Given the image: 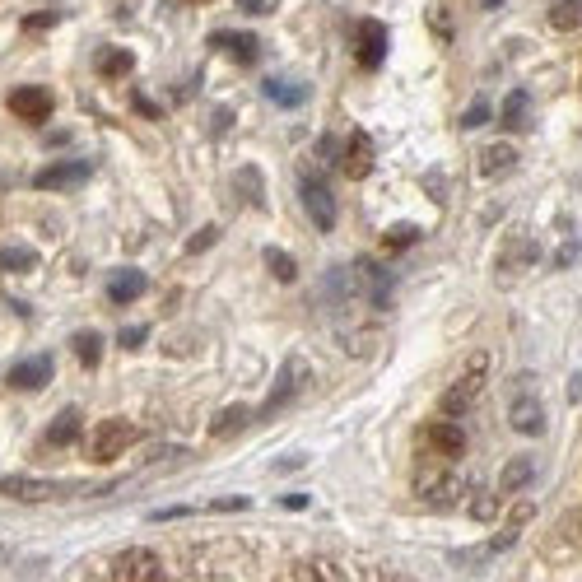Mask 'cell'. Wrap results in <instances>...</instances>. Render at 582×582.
<instances>
[{
    "label": "cell",
    "mask_w": 582,
    "mask_h": 582,
    "mask_svg": "<svg viewBox=\"0 0 582 582\" xmlns=\"http://www.w3.org/2000/svg\"><path fill=\"white\" fill-rule=\"evenodd\" d=\"M159 582H168V578H159Z\"/></svg>",
    "instance_id": "obj_49"
},
{
    "label": "cell",
    "mask_w": 582,
    "mask_h": 582,
    "mask_svg": "<svg viewBox=\"0 0 582 582\" xmlns=\"http://www.w3.org/2000/svg\"><path fill=\"white\" fill-rule=\"evenodd\" d=\"M485 378H489V354H471L466 359V368H461V378L452 382L443 392V401H438V410H443L447 420H457V415H466V410L475 406V396L485 392Z\"/></svg>",
    "instance_id": "obj_1"
},
{
    "label": "cell",
    "mask_w": 582,
    "mask_h": 582,
    "mask_svg": "<svg viewBox=\"0 0 582 582\" xmlns=\"http://www.w3.org/2000/svg\"><path fill=\"white\" fill-rule=\"evenodd\" d=\"M191 5H205V0H191Z\"/></svg>",
    "instance_id": "obj_47"
},
{
    "label": "cell",
    "mask_w": 582,
    "mask_h": 582,
    "mask_svg": "<svg viewBox=\"0 0 582 582\" xmlns=\"http://www.w3.org/2000/svg\"><path fill=\"white\" fill-rule=\"evenodd\" d=\"M415 438H420L424 452H434V457H443V461H452V457H461V452H466V429H461L457 420H447V415L420 424V434H415Z\"/></svg>",
    "instance_id": "obj_3"
},
{
    "label": "cell",
    "mask_w": 582,
    "mask_h": 582,
    "mask_svg": "<svg viewBox=\"0 0 582 582\" xmlns=\"http://www.w3.org/2000/svg\"><path fill=\"white\" fill-rule=\"evenodd\" d=\"M89 163L75 159V163H52V168H38V177H33V187L42 191H70V187H80V182H89Z\"/></svg>",
    "instance_id": "obj_10"
},
{
    "label": "cell",
    "mask_w": 582,
    "mask_h": 582,
    "mask_svg": "<svg viewBox=\"0 0 582 582\" xmlns=\"http://www.w3.org/2000/svg\"><path fill=\"white\" fill-rule=\"evenodd\" d=\"M33 261H38L33 247H0V271H33Z\"/></svg>",
    "instance_id": "obj_30"
},
{
    "label": "cell",
    "mask_w": 582,
    "mask_h": 582,
    "mask_svg": "<svg viewBox=\"0 0 582 582\" xmlns=\"http://www.w3.org/2000/svg\"><path fill=\"white\" fill-rule=\"evenodd\" d=\"M210 47L233 56L238 66H252V61H257V38H247V33H224V28H219V33H210Z\"/></svg>",
    "instance_id": "obj_17"
},
{
    "label": "cell",
    "mask_w": 582,
    "mask_h": 582,
    "mask_svg": "<svg viewBox=\"0 0 582 582\" xmlns=\"http://www.w3.org/2000/svg\"><path fill=\"white\" fill-rule=\"evenodd\" d=\"M131 108H136L140 117H163V112H159V103H154V98H149V94H136V98H131Z\"/></svg>",
    "instance_id": "obj_39"
},
{
    "label": "cell",
    "mask_w": 582,
    "mask_h": 582,
    "mask_svg": "<svg viewBox=\"0 0 582 582\" xmlns=\"http://www.w3.org/2000/svg\"><path fill=\"white\" fill-rule=\"evenodd\" d=\"M536 517V503H517L513 513H508V522H503V531L489 541V555H503V550H513V541L527 531V522Z\"/></svg>",
    "instance_id": "obj_16"
},
{
    "label": "cell",
    "mask_w": 582,
    "mask_h": 582,
    "mask_svg": "<svg viewBox=\"0 0 582 582\" xmlns=\"http://www.w3.org/2000/svg\"><path fill=\"white\" fill-rule=\"evenodd\" d=\"M527 112H531V98L522 94V89H513V94H508V103H503V126H508V131H517V126L527 122Z\"/></svg>",
    "instance_id": "obj_31"
},
{
    "label": "cell",
    "mask_w": 582,
    "mask_h": 582,
    "mask_svg": "<svg viewBox=\"0 0 582 582\" xmlns=\"http://www.w3.org/2000/svg\"><path fill=\"white\" fill-rule=\"evenodd\" d=\"M294 582H340L336 564H326V559H303L294 569Z\"/></svg>",
    "instance_id": "obj_27"
},
{
    "label": "cell",
    "mask_w": 582,
    "mask_h": 582,
    "mask_svg": "<svg viewBox=\"0 0 582 582\" xmlns=\"http://www.w3.org/2000/svg\"><path fill=\"white\" fill-rule=\"evenodd\" d=\"M5 108L19 117V122H28V126H42L47 117H52V108H56V98H52V89H38V84H19V89H10V98H5Z\"/></svg>",
    "instance_id": "obj_5"
},
{
    "label": "cell",
    "mask_w": 582,
    "mask_h": 582,
    "mask_svg": "<svg viewBox=\"0 0 582 582\" xmlns=\"http://www.w3.org/2000/svg\"><path fill=\"white\" fill-rule=\"evenodd\" d=\"M354 285H359V294L368 298V303H378V308H387L396 294V275L382 266V261L364 257L359 266H354Z\"/></svg>",
    "instance_id": "obj_6"
},
{
    "label": "cell",
    "mask_w": 582,
    "mask_h": 582,
    "mask_svg": "<svg viewBox=\"0 0 582 582\" xmlns=\"http://www.w3.org/2000/svg\"><path fill=\"white\" fill-rule=\"evenodd\" d=\"M480 122H489V103H485V98H475L471 108H466V117H461V126H480Z\"/></svg>",
    "instance_id": "obj_37"
},
{
    "label": "cell",
    "mask_w": 582,
    "mask_h": 582,
    "mask_svg": "<svg viewBox=\"0 0 582 582\" xmlns=\"http://www.w3.org/2000/svg\"><path fill=\"white\" fill-rule=\"evenodd\" d=\"M420 238V229H410V224H396V229L382 233V252H401V247H410Z\"/></svg>",
    "instance_id": "obj_34"
},
{
    "label": "cell",
    "mask_w": 582,
    "mask_h": 582,
    "mask_svg": "<svg viewBox=\"0 0 582 582\" xmlns=\"http://www.w3.org/2000/svg\"><path fill=\"white\" fill-rule=\"evenodd\" d=\"M163 578V564L154 550H126L117 555V582H159Z\"/></svg>",
    "instance_id": "obj_11"
},
{
    "label": "cell",
    "mask_w": 582,
    "mask_h": 582,
    "mask_svg": "<svg viewBox=\"0 0 582 582\" xmlns=\"http://www.w3.org/2000/svg\"><path fill=\"white\" fill-rule=\"evenodd\" d=\"M298 196H303V210H308L312 229L317 233L336 229V191L326 187L322 177H303V182H298Z\"/></svg>",
    "instance_id": "obj_4"
},
{
    "label": "cell",
    "mask_w": 582,
    "mask_h": 582,
    "mask_svg": "<svg viewBox=\"0 0 582 582\" xmlns=\"http://www.w3.org/2000/svg\"><path fill=\"white\" fill-rule=\"evenodd\" d=\"M215 243H219V224H205L196 238H187V257H201V252H210Z\"/></svg>",
    "instance_id": "obj_35"
},
{
    "label": "cell",
    "mask_w": 582,
    "mask_h": 582,
    "mask_svg": "<svg viewBox=\"0 0 582 582\" xmlns=\"http://www.w3.org/2000/svg\"><path fill=\"white\" fill-rule=\"evenodd\" d=\"M229 126H233V112H229V108H219V117H215V122H210V131H215V136H224Z\"/></svg>",
    "instance_id": "obj_43"
},
{
    "label": "cell",
    "mask_w": 582,
    "mask_h": 582,
    "mask_svg": "<svg viewBox=\"0 0 582 582\" xmlns=\"http://www.w3.org/2000/svg\"><path fill=\"white\" fill-rule=\"evenodd\" d=\"M136 70V56L126 52V47H108V52H98V75L103 80H122Z\"/></svg>",
    "instance_id": "obj_23"
},
{
    "label": "cell",
    "mask_w": 582,
    "mask_h": 582,
    "mask_svg": "<svg viewBox=\"0 0 582 582\" xmlns=\"http://www.w3.org/2000/svg\"><path fill=\"white\" fill-rule=\"evenodd\" d=\"M494 513H499V489H485V485H480L471 494V517H475V522H489Z\"/></svg>",
    "instance_id": "obj_32"
},
{
    "label": "cell",
    "mask_w": 582,
    "mask_h": 582,
    "mask_svg": "<svg viewBox=\"0 0 582 582\" xmlns=\"http://www.w3.org/2000/svg\"><path fill=\"white\" fill-rule=\"evenodd\" d=\"M177 517H191L187 503H177V508H159V513H154V522H177Z\"/></svg>",
    "instance_id": "obj_41"
},
{
    "label": "cell",
    "mask_w": 582,
    "mask_h": 582,
    "mask_svg": "<svg viewBox=\"0 0 582 582\" xmlns=\"http://www.w3.org/2000/svg\"><path fill=\"white\" fill-rule=\"evenodd\" d=\"M243 14H271V0H243Z\"/></svg>",
    "instance_id": "obj_44"
},
{
    "label": "cell",
    "mask_w": 582,
    "mask_h": 582,
    "mask_svg": "<svg viewBox=\"0 0 582 582\" xmlns=\"http://www.w3.org/2000/svg\"><path fill=\"white\" fill-rule=\"evenodd\" d=\"M0 494H5V499H19V503H52V499H66L70 485L33 480V475H5V480H0Z\"/></svg>",
    "instance_id": "obj_7"
},
{
    "label": "cell",
    "mask_w": 582,
    "mask_h": 582,
    "mask_svg": "<svg viewBox=\"0 0 582 582\" xmlns=\"http://www.w3.org/2000/svg\"><path fill=\"white\" fill-rule=\"evenodd\" d=\"M233 182H238V196H243L247 205H261V201H266V191H261L266 182H261V173L252 168V163H247V168H238V177H233Z\"/></svg>",
    "instance_id": "obj_26"
},
{
    "label": "cell",
    "mask_w": 582,
    "mask_h": 582,
    "mask_svg": "<svg viewBox=\"0 0 582 582\" xmlns=\"http://www.w3.org/2000/svg\"><path fill=\"white\" fill-rule=\"evenodd\" d=\"M80 429H84V415H80V410H61V415L47 424L42 443H47V447H70L75 438H80Z\"/></svg>",
    "instance_id": "obj_20"
},
{
    "label": "cell",
    "mask_w": 582,
    "mask_h": 582,
    "mask_svg": "<svg viewBox=\"0 0 582 582\" xmlns=\"http://www.w3.org/2000/svg\"><path fill=\"white\" fill-rule=\"evenodd\" d=\"M340 173L345 177H368L373 173V136L368 131H354L340 149Z\"/></svg>",
    "instance_id": "obj_13"
},
{
    "label": "cell",
    "mask_w": 582,
    "mask_h": 582,
    "mask_svg": "<svg viewBox=\"0 0 582 582\" xmlns=\"http://www.w3.org/2000/svg\"><path fill=\"white\" fill-rule=\"evenodd\" d=\"M266 98H275V103H289V108H298L303 98H308V84H289V80H266Z\"/></svg>",
    "instance_id": "obj_29"
},
{
    "label": "cell",
    "mask_w": 582,
    "mask_h": 582,
    "mask_svg": "<svg viewBox=\"0 0 582 582\" xmlns=\"http://www.w3.org/2000/svg\"><path fill=\"white\" fill-rule=\"evenodd\" d=\"M131 443H136V429H131V424H126V420H103L94 429L89 457H94V461H112V457H122Z\"/></svg>",
    "instance_id": "obj_9"
},
{
    "label": "cell",
    "mask_w": 582,
    "mask_h": 582,
    "mask_svg": "<svg viewBox=\"0 0 582 582\" xmlns=\"http://www.w3.org/2000/svg\"><path fill=\"white\" fill-rule=\"evenodd\" d=\"M0 559H5V550H0Z\"/></svg>",
    "instance_id": "obj_48"
},
{
    "label": "cell",
    "mask_w": 582,
    "mask_h": 582,
    "mask_svg": "<svg viewBox=\"0 0 582 582\" xmlns=\"http://www.w3.org/2000/svg\"><path fill=\"white\" fill-rule=\"evenodd\" d=\"M52 382V354H38V359H19L10 368V387L14 392H38Z\"/></svg>",
    "instance_id": "obj_14"
},
{
    "label": "cell",
    "mask_w": 582,
    "mask_h": 582,
    "mask_svg": "<svg viewBox=\"0 0 582 582\" xmlns=\"http://www.w3.org/2000/svg\"><path fill=\"white\" fill-rule=\"evenodd\" d=\"M266 266H271V275L280 280V285H289V280L298 275L294 257H289V252H280V247H266Z\"/></svg>",
    "instance_id": "obj_33"
},
{
    "label": "cell",
    "mask_w": 582,
    "mask_h": 582,
    "mask_svg": "<svg viewBox=\"0 0 582 582\" xmlns=\"http://www.w3.org/2000/svg\"><path fill=\"white\" fill-rule=\"evenodd\" d=\"M475 168H480V177H503L517 168V149L508 145V140H499V145H485L480 149V159H475Z\"/></svg>",
    "instance_id": "obj_18"
},
{
    "label": "cell",
    "mask_w": 582,
    "mask_h": 582,
    "mask_svg": "<svg viewBox=\"0 0 582 582\" xmlns=\"http://www.w3.org/2000/svg\"><path fill=\"white\" fill-rule=\"evenodd\" d=\"M573 257H578V238H573V229H569L564 247H559V252H555V266H573Z\"/></svg>",
    "instance_id": "obj_38"
},
{
    "label": "cell",
    "mask_w": 582,
    "mask_h": 582,
    "mask_svg": "<svg viewBox=\"0 0 582 582\" xmlns=\"http://www.w3.org/2000/svg\"><path fill=\"white\" fill-rule=\"evenodd\" d=\"M573 531H578V536H582V508H578V513H573Z\"/></svg>",
    "instance_id": "obj_45"
},
{
    "label": "cell",
    "mask_w": 582,
    "mask_h": 582,
    "mask_svg": "<svg viewBox=\"0 0 582 582\" xmlns=\"http://www.w3.org/2000/svg\"><path fill=\"white\" fill-rule=\"evenodd\" d=\"M210 508H215V513H243V508H247V499H215V503H210Z\"/></svg>",
    "instance_id": "obj_42"
},
{
    "label": "cell",
    "mask_w": 582,
    "mask_h": 582,
    "mask_svg": "<svg viewBox=\"0 0 582 582\" xmlns=\"http://www.w3.org/2000/svg\"><path fill=\"white\" fill-rule=\"evenodd\" d=\"M75 354H80L84 368H98V359H103V336H98V331H75Z\"/></svg>",
    "instance_id": "obj_28"
},
{
    "label": "cell",
    "mask_w": 582,
    "mask_h": 582,
    "mask_svg": "<svg viewBox=\"0 0 582 582\" xmlns=\"http://www.w3.org/2000/svg\"><path fill=\"white\" fill-rule=\"evenodd\" d=\"M303 382H308V368H303V359H289V364L275 373V387H271V396L261 401V415H280V410H285L289 401L303 392Z\"/></svg>",
    "instance_id": "obj_8"
},
{
    "label": "cell",
    "mask_w": 582,
    "mask_h": 582,
    "mask_svg": "<svg viewBox=\"0 0 582 582\" xmlns=\"http://www.w3.org/2000/svg\"><path fill=\"white\" fill-rule=\"evenodd\" d=\"M247 424H252V410H247V406H229L224 415H215V420H210V438H233V434H243Z\"/></svg>",
    "instance_id": "obj_24"
},
{
    "label": "cell",
    "mask_w": 582,
    "mask_h": 582,
    "mask_svg": "<svg viewBox=\"0 0 582 582\" xmlns=\"http://www.w3.org/2000/svg\"><path fill=\"white\" fill-rule=\"evenodd\" d=\"M354 56H359L364 70H378L382 61H387V24L364 19V24H359V47H354Z\"/></svg>",
    "instance_id": "obj_12"
},
{
    "label": "cell",
    "mask_w": 582,
    "mask_h": 582,
    "mask_svg": "<svg viewBox=\"0 0 582 582\" xmlns=\"http://www.w3.org/2000/svg\"><path fill=\"white\" fill-rule=\"evenodd\" d=\"M536 480V461L531 457H513L508 466H503V475H499V494H517L522 485H531Z\"/></svg>",
    "instance_id": "obj_21"
},
{
    "label": "cell",
    "mask_w": 582,
    "mask_h": 582,
    "mask_svg": "<svg viewBox=\"0 0 582 582\" xmlns=\"http://www.w3.org/2000/svg\"><path fill=\"white\" fill-rule=\"evenodd\" d=\"M508 424H513L517 434H527V438H541L545 434V410L536 396H517L513 410H508Z\"/></svg>",
    "instance_id": "obj_15"
},
{
    "label": "cell",
    "mask_w": 582,
    "mask_h": 582,
    "mask_svg": "<svg viewBox=\"0 0 582 582\" xmlns=\"http://www.w3.org/2000/svg\"><path fill=\"white\" fill-rule=\"evenodd\" d=\"M527 257H536V243H531V238H513V243L503 247V252H499V261H503V266H499V280H503V285L513 280L517 266H527Z\"/></svg>",
    "instance_id": "obj_22"
},
{
    "label": "cell",
    "mask_w": 582,
    "mask_h": 582,
    "mask_svg": "<svg viewBox=\"0 0 582 582\" xmlns=\"http://www.w3.org/2000/svg\"><path fill=\"white\" fill-rule=\"evenodd\" d=\"M550 24H555L559 33L582 28V0H555V5H550Z\"/></svg>",
    "instance_id": "obj_25"
},
{
    "label": "cell",
    "mask_w": 582,
    "mask_h": 582,
    "mask_svg": "<svg viewBox=\"0 0 582 582\" xmlns=\"http://www.w3.org/2000/svg\"><path fill=\"white\" fill-rule=\"evenodd\" d=\"M56 24H61V14L56 10H38V14H24V24L19 28H24V33H47V28H56Z\"/></svg>",
    "instance_id": "obj_36"
},
{
    "label": "cell",
    "mask_w": 582,
    "mask_h": 582,
    "mask_svg": "<svg viewBox=\"0 0 582 582\" xmlns=\"http://www.w3.org/2000/svg\"><path fill=\"white\" fill-rule=\"evenodd\" d=\"M140 294H145V275H140L136 266H122V271L108 275V298L112 303H136Z\"/></svg>",
    "instance_id": "obj_19"
},
{
    "label": "cell",
    "mask_w": 582,
    "mask_h": 582,
    "mask_svg": "<svg viewBox=\"0 0 582 582\" xmlns=\"http://www.w3.org/2000/svg\"><path fill=\"white\" fill-rule=\"evenodd\" d=\"M457 494H461V485H457V475L447 471V461L443 466L420 461V471H415V499L429 503V508H452Z\"/></svg>",
    "instance_id": "obj_2"
},
{
    "label": "cell",
    "mask_w": 582,
    "mask_h": 582,
    "mask_svg": "<svg viewBox=\"0 0 582 582\" xmlns=\"http://www.w3.org/2000/svg\"><path fill=\"white\" fill-rule=\"evenodd\" d=\"M499 5H503V0H485V10H499Z\"/></svg>",
    "instance_id": "obj_46"
},
{
    "label": "cell",
    "mask_w": 582,
    "mask_h": 582,
    "mask_svg": "<svg viewBox=\"0 0 582 582\" xmlns=\"http://www.w3.org/2000/svg\"><path fill=\"white\" fill-rule=\"evenodd\" d=\"M145 336H149L145 326H126V331H122V345H126V350H140V345H145Z\"/></svg>",
    "instance_id": "obj_40"
}]
</instances>
